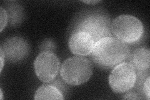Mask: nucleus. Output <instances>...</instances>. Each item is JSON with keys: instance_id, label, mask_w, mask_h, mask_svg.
<instances>
[{"instance_id": "f257e3e1", "label": "nucleus", "mask_w": 150, "mask_h": 100, "mask_svg": "<svg viewBox=\"0 0 150 100\" xmlns=\"http://www.w3.org/2000/svg\"><path fill=\"white\" fill-rule=\"evenodd\" d=\"M130 54L127 44L110 36L96 42L90 56L97 67L109 70L128 60Z\"/></svg>"}, {"instance_id": "f03ea898", "label": "nucleus", "mask_w": 150, "mask_h": 100, "mask_svg": "<svg viewBox=\"0 0 150 100\" xmlns=\"http://www.w3.org/2000/svg\"><path fill=\"white\" fill-rule=\"evenodd\" d=\"M111 20L106 13L101 10L83 11L74 21L71 34L83 31L90 35L95 43L106 37L112 36Z\"/></svg>"}, {"instance_id": "7ed1b4c3", "label": "nucleus", "mask_w": 150, "mask_h": 100, "mask_svg": "<svg viewBox=\"0 0 150 100\" xmlns=\"http://www.w3.org/2000/svg\"><path fill=\"white\" fill-rule=\"evenodd\" d=\"M93 70V65L88 59L84 56H73L63 62L60 70V75L67 84L79 86L90 79Z\"/></svg>"}, {"instance_id": "20e7f679", "label": "nucleus", "mask_w": 150, "mask_h": 100, "mask_svg": "<svg viewBox=\"0 0 150 100\" xmlns=\"http://www.w3.org/2000/svg\"><path fill=\"white\" fill-rule=\"evenodd\" d=\"M112 34L126 44H133L140 41L144 34L143 24L132 15H122L112 21Z\"/></svg>"}, {"instance_id": "39448f33", "label": "nucleus", "mask_w": 150, "mask_h": 100, "mask_svg": "<svg viewBox=\"0 0 150 100\" xmlns=\"http://www.w3.org/2000/svg\"><path fill=\"white\" fill-rule=\"evenodd\" d=\"M137 72L129 62H123L112 69L109 76V84L116 93H125L134 88Z\"/></svg>"}, {"instance_id": "423d86ee", "label": "nucleus", "mask_w": 150, "mask_h": 100, "mask_svg": "<svg viewBox=\"0 0 150 100\" xmlns=\"http://www.w3.org/2000/svg\"><path fill=\"white\" fill-rule=\"evenodd\" d=\"M34 70L41 82L45 83L53 82L60 70V61L52 52H41L34 62Z\"/></svg>"}, {"instance_id": "0eeeda50", "label": "nucleus", "mask_w": 150, "mask_h": 100, "mask_svg": "<svg viewBox=\"0 0 150 100\" xmlns=\"http://www.w3.org/2000/svg\"><path fill=\"white\" fill-rule=\"evenodd\" d=\"M30 51L28 41L19 36L8 38L0 46V51L3 53L4 60L9 63H16L24 60Z\"/></svg>"}, {"instance_id": "6e6552de", "label": "nucleus", "mask_w": 150, "mask_h": 100, "mask_svg": "<svg viewBox=\"0 0 150 100\" xmlns=\"http://www.w3.org/2000/svg\"><path fill=\"white\" fill-rule=\"evenodd\" d=\"M95 43V40L90 35L83 31L73 33L68 41L70 51L78 56L90 55Z\"/></svg>"}, {"instance_id": "1a4fd4ad", "label": "nucleus", "mask_w": 150, "mask_h": 100, "mask_svg": "<svg viewBox=\"0 0 150 100\" xmlns=\"http://www.w3.org/2000/svg\"><path fill=\"white\" fill-rule=\"evenodd\" d=\"M34 99H64L62 91L52 84H43L36 90Z\"/></svg>"}, {"instance_id": "9d476101", "label": "nucleus", "mask_w": 150, "mask_h": 100, "mask_svg": "<svg viewBox=\"0 0 150 100\" xmlns=\"http://www.w3.org/2000/svg\"><path fill=\"white\" fill-rule=\"evenodd\" d=\"M8 14V23L12 26H16L23 20L24 13L23 8L18 4H10L6 10Z\"/></svg>"}, {"instance_id": "9b49d317", "label": "nucleus", "mask_w": 150, "mask_h": 100, "mask_svg": "<svg viewBox=\"0 0 150 100\" xmlns=\"http://www.w3.org/2000/svg\"><path fill=\"white\" fill-rule=\"evenodd\" d=\"M56 49V46L55 43L50 39L45 40L41 43L40 46V50L41 52L49 51L54 53Z\"/></svg>"}, {"instance_id": "f8f14e48", "label": "nucleus", "mask_w": 150, "mask_h": 100, "mask_svg": "<svg viewBox=\"0 0 150 100\" xmlns=\"http://www.w3.org/2000/svg\"><path fill=\"white\" fill-rule=\"evenodd\" d=\"M0 16H1V29L0 31L2 32L5 28L8 23V14L5 9H4L3 7L0 8Z\"/></svg>"}, {"instance_id": "ddd939ff", "label": "nucleus", "mask_w": 150, "mask_h": 100, "mask_svg": "<svg viewBox=\"0 0 150 100\" xmlns=\"http://www.w3.org/2000/svg\"><path fill=\"white\" fill-rule=\"evenodd\" d=\"M149 81H150V78L149 76L146 79L144 80L143 85V88H142V91L143 95H144V98L147 99L148 100L150 98V89H149Z\"/></svg>"}, {"instance_id": "4468645a", "label": "nucleus", "mask_w": 150, "mask_h": 100, "mask_svg": "<svg viewBox=\"0 0 150 100\" xmlns=\"http://www.w3.org/2000/svg\"><path fill=\"white\" fill-rule=\"evenodd\" d=\"M126 93L123 95V99H144L142 96L143 95L137 91H127Z\"/></svg>"}, {"instance_id": "2eb2a0df", "label": "nucleus", "mask_w": 150, "mask_h": 100, "mask_svg": "<svg viewBox=\"0 0 150 100\" xmlns=\"http://www.w3.org/2000/svg\"><path fill=\"white\" fill-rule=\"evenodd\" d=\"M0 61H1V69H0V72H2L3 68L4 66V63L5 61V60H4V55L1 51H0Z\"/></svg>"}, {"instance_id": "dca6fc26", "label": "nucleus", "mask_w": 150, "mask_h": 100, "mask_svg": "<svg viewBox=\"0 0 150 100\" xmlns=\"http://www.w3.org/2000/svg\"><path fill=\"white\" fill-rule=\"evenodd\" d=\"M83 3H85V4H91V5H93V4H96V3H98L101 2V1H97V0H94V1H82Z\"/></svg>"}, {"instance_id": "f3484780", "label": "nucleus", "mask_w": 150, "mask_h": 100, "mask_svg": "<svg viewBox=\"0 0 150 100\" xmlns=\"http://www.w3.org/2000/svg\"><path fill=\"white\" fill-rule=\"evenodd\" d=\"M0 92H1V95H0V96H1V99H3V91H2V89H0Z\"/></svg>"}]
</instances>
